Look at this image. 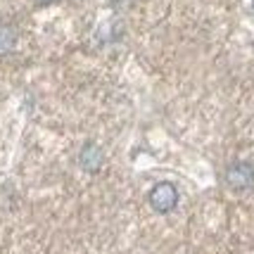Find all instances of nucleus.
Instances as JSON below:
<instances>
[{
	"label": "nucleus",
	"instance_id": "7ed1b4c3",
	"mask_svg": "<svg viewBox=\"0 0 254 254\" xmlns=\"http://www.w3.org/2000/svg\"><path fill=\"white\" fill-rule=\"evenodd\" d=\"M78 164H81L83 171L95 174V171H100V166L105 164V155H102V150L95 143H86L81 147V152H78Z\"/></svg>",
	"mask_w": 254,
	"mask_h": 254
},
{
	"label": "nucleus",
	"instance_id": "20e7f679",
	"mask_svg": "<svg viewBox=\"0 0 254 254\" xmlns=\"http://www.w3.org/2000/svg\"><path fill=\"white\" fill-rule=\"evenodd\" d=\"M17 45V29L10 24H0V57L10 55Z\"/></svg>",
	"mask_w": 254,
	"mask_h": 254
},
{
	"label": "nucleus",
	"instance_id": "0eeeda50",
	"mask_svg": "<svg viewBox=\"0 0 254 254\" xmlns=\"http://www.w3.org/2000/svg\"><path fill=\"white\" fill-rule=\"evenodd\" d=\"M252 10H254V0H252Z\"/></svg>",
	"mask_w": 254,
	"mask_h": 254
},
{
	"label": "nucleus",
	"instance_id": "39448f33",
	"mask_svg": "<svg viewBox=\"0 0 254 254\" xmlns=\"http://www.w3.org/2000/svg\"><path fill=\"white\" fill-rule=\"evenodd\" d=\"M112 5H114V7H126V5H131L133 0H110Z\"/></svg>",
	"mask_w": 254,
	"mask_h": 254
},
{
	"label": "nucleus",
	"instance_id": "f257e3e1",
	"mask_svg": "<svg viewBox=\"0 0 254 254\" xmlns=\"http://www.w3.org/2000/svg\"><path fill=\"white\" fill-rule=\"evenodd\" d=\"M176 204H178V190L174 183L162 181V183H157L155 188L150 190V207L157 214H169L171 209H176Z\"/></svg>",
	"mask_w": 254,
	"mask_h": 254
},
{
	"label": "nucleus",
	"instance_id": "f03ea898",
	"mask_svg": "<svg viewBox=\"0 0 254 254\" xmlns=\"http://www.w3.org/2000/svg\"><path fill=\"white\" fill-rule=\"evenodd\" d=\"M226 183L233 190H250L254 186V164L252 162H233L226 169Z\"/></svg>",
	"mask_w": 254,
	"mask_h": 254
},
{
	"label": "nucleus",
	"instance_id": "423d86ee",
	"mask_svg": "<svg viewBox=\"0 0 254 254\" xmlns=\"http://www.w3.org/2000/svg\"><path fill=\"white\" fill-rule=\"evenodd\" d=\"M38 5H53V2H57V0H36Z\"/></svg>",
	"mask_w": 254,
	"mask_h": 254
}]
</instances>
